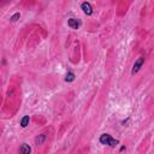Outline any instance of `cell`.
Listing matches in <instances>:
<instances>
[{"label":"cell","instance_id":"cell-1","mask_svg":"<svg viewBox=\"0 0 154 154\" xmlns=\"http://www.w3.org/2000/svg\"><path fill=\"white\" fill-rule=\"evenodd\" d=\"M100 143L103 144V146H107V147H111V148H114L116 146L119 144V141L117 138H113L109 134H102L99 138Z\"/></svg>","mask_w":154,"mask_h":154},{"label":"cell","instance_id":"cell-2","mask_svg":"<svg viewBox=\"0 0 154 154\" xmlns=\"http://www.w3.org/2000/svg\"><path fill=\"white\" fill-rule=\"evenodd\" d=\"M143 64H144V58H143V57H140V58L134 63V65H132L131 75H132V76H134V75H136V73L141 70V67L143 66Z\"/></svg>","mask_w":154,"mask_h":154},{"label":"cell","instance_id":"cell-3","mask_svg":"<svg viewBox=\"0 0 154 154\" xmlns=\"http://www.w3.org/2000/svg\"><path fill=\"white\" fill-rule=\"evenodd\" d=\"M81 10L83 11V13L84 14H87V16H91L93 14V7H91V5H90V2H88V1H84V2H82L81 4Z\"/></svg>","mask_w":154,"mask_h":154},{"label":"cell","instance_id":"cell-4","mask_svg":"<svg viewBox=\"0 0 154 154\" xmlns=\"http://www.w3.org/2000/svg\"><path fill=\"white\" fill-rule=\"evenodd\" d=\"M67 25H69L71 29L77 30V29L79 28L81 23H79V20H78V19H76V18H69V19H67Z\"/></svg>","mask_w":154,"mask_h":154},{"label":"cell","instance_id":"cell-5","mask_svg":"<svg viewBox=\"0 0 154 154\" xmlns=\"http://www.w3.org/2000/svg\"><path fill=\"white\" fill-rule=\"evenodd\" d=\"M30 152H31V148H30V146L26 144V143H23V144L20 146V148H19V153H22V154H29Z\"/></svg>","mask_w":154,"mask_h":154},{"label":"cell","instance_id":"cell-6","mask_svg":"<svg viewBox=\"0 0 154 154\" xmlns=\"http://www.w3.org/2000/svg\"><path fill=\"white\" fill-rule=\"evenodd\" d=\"M75 78H76L75 73H73L72 71H69V72L66 73V77H65V82H67V83L73 82V81H75Z\"/></svg>","mask_w":154,"mask_h":154},{"label":"cell","instance_id":"cell-7","mask_svg":"<svg viewBox=\"0 0 154 154\" xmlns=\"http://www.w3.org/2000/svg\"><path fill=\"white\" fill-rule=\"evenodd\" d=\"M29 122H30L29 116H24V117L20 119V126H22V128H26V126L29 125Z\"/></svg>","mask_w":154,"mask_h":154},{"label":"cell","instance_id":"cell-8","mask_svg":"<svg viewBox=\"0 0 154 154\" xmlns=\"http://www.w3.org/2000/svg\"><path fill=\"white\" fill-rule=\"evenodd\" d=\"M45 140H46V135L45 134H41V135H38L35 138V144H42L45 142Z\"/></svg>","mask_w":154,"mask_h":154},{"label":"cell","instance_id":"cell-9","mask_svg":"<svg viewBox=\"0 0 154 154\" xmlns=\"http://www.w3.org/2000/svg\"><path fill=\"white\" fill-rule=\"evenodd\" d=\"M19 18H20V13H19V12H16V13H13V14L10 17V20H11V22H17Z\"/></svg>","mask_w":154,"mask_h":154},{"label":"cell","instance_id":"cell-10","mask_svg":"<svg viewBox=\"0 0 154 154\" xmlns=\"http://www.w3.org/2000/svg\"><path fill=\"white\" fill-rule=\"evenodd\" d=\"M123 150H125V147H124V146L120 147V152H123Z\"/></svg>","mask_w":154,"mask_h":154}]
</instances>
